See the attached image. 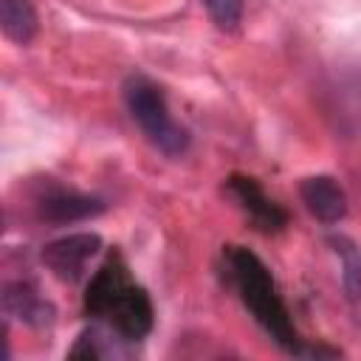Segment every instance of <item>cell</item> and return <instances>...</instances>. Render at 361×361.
Here are the masks:
<instances>
[{"label":"cell","mask_w":361,"mask_h":361,"mask_svg":"<svg viewBox=\"0 0 361 361\" xmlns=\"http://www.w3.org/2000/svg\"><path fill=\"white\" fill-rule=\"evenodd\" d=\"M302 203L307 206V212L319 220V223H338L347 214V195L338 186L336 178L330 175H310L302 180L299 186Z\"/></svg>","instance_id":"8992f818"},{"label":"cell","mask_w":361,"mask_h":361,"mask_svg":"<svg viewBox=\"0 0 361 361\" xmlns=\"http://www.w3.org/2000/svg\"><path fill=\"white\" fill-rule=\"evenodd\" d=\"M3 310L6 316L20 319L28 327H48L54 324L56 307L39 296V290L31 282H8L3 288Z\"/></svg>","instance_id":"52a82bcc"},{"label":"cell","mask_w":361,"mask_h":361,"mask_svg":"<svg viewBox=\"0 0 361 361\" xmlns=\"http://www.w3.org/2000/svg\"><path fill=\"white\" fill-rule=\"evenodd\" d=\"M226 186H228V195H231V197L243 206V212L254 220L257 228H262V231H279V228L288 223L285 209H282L276 200H271L254 178L231 175Z\"/></svg>","instance_id":"5b68a950"},{"label":"cell","mask_w":361,"mask_h":361,"mask_svg":"<svg viewBox=\"0 0 361 361\" xmlns=\"http://www.w3.org/2000/svg\"><path fill=\"white\" fill-rule=\"evenodd\" d=\"M226 262H228L231 279H234L245 307L254 313L259 327L282 350H288L293 355L296 347H299V338H296V330H293V322L288 316V307L279 299L276 285H274L271 271L265 268V262L257 254H251L248 248H243V245H228L226 248Z\"/></svg>","instance_id":"7a4b0ae2"},{"label":"cell","mask_w":361,"mask_h":361,"mask_svg":"<svg viewBox=\"0 0 361 361\" xmlns=\"http://www.w3.org/2000/svg\"><path fill=\"white\" fill-rule=\"evenodd\" d=\"M124 104L133 121L164 155H183L189 149V133L169 116L166 99L147 76H130L124 82Z\"/></svg>","instance_id":"3957f363"},{"label":"cell","mask_w":361,"mask_h":361,"mask_svg":"<svg viewBox=\"0 0 361 361\" xmlns=\"http://www.w3.org/2000/svg\"><path fill=\"white\" fill-rule=\"evenodd\" d=\"M113 336H118L116 330L113 333H104L102 327H87L79 341L71 347V358H107V355H121V350L116 347Z\"/></svg>","instance_id":"8fae6325"},{"label":"cell","mask_w":361,"mask_h":361,"mask_svg":"<svg viewBox=\"0 0 361 361\" xmlns=\"http://www.w3.org/2000/svg\"><path fill=\"white\" fill-rule=\"evenodd\" d=\"M330 245L336 248V254L341 257V279H344V290H347V302L355 313V319L361 322V248L347 240V237H333Z\"/></svg>","instance_id":"30bf717a"},{"label":"cell","mask_w":361,"mask_h":361,"mask_svg":"<svg viewBox=\"0 0 361 361\" xmlns=\"http://www.w3.org/2000/svg\"><path fill=\"white\" fill-rule=\"evenodd\" d=\"M0 25L11 42L28 45L39 28L34 3L31 0H0Z\"/></svg>","instance_id":"9c48e42d"},{"label":"cell","mask_w":361,"mask_h":361,"mask_svg":"<svg viewBox=\"0 0 361 361\" xmlns=\"http://www.w3.org/2000/svg\"><path fill=\"white\" fill-rule=\"evenodd\" d=\"M212 23L220 28V31H237L240 23H243V8H245V0H203Z\"/></svg>","instance_id":"7c38bea8"},{"label":"cell","mask_w":361,"mask_h":361,"mask_svg":"<svg viewBox=\"0 0 361 361\" xmlns=\"http://www.w3.org/2000/svg\"><path fill=\"white\" fill-rule=\"evenodd\" d=\"M37 212L42 220L48 223H76V220H87L104 212V203L99 197L90 195H79V192H48L37 200Z\"/></svg>","instance_id":"ba28073f"},{"label":"cell","mask_w":361,"mask_h":361,"mask_svg":"<svg viewBox=\"0 0 361 361\" xmlns=\"http://www.w3.org/2000/svg\"><path fill=\"white\" fill-rule=\"evenodd\" d=\"M102 248V237L90 234V231H79V234H68L59 237L54 243H48L42 248V265L62 282H79L85 276L87 262L99 254Z\"/></svg>","instance_id":"277c9868"},{"label":"cell","mask_w":361,"mask_h":361,"mask_svg":"<svg viewBox=\"0 0 361 361\" xmlns=\"http://www.w3.org/2000/svg\"><path fill=\"white\" fill-rule=\"evenodd\" d=\"M85 310L110 322V327L127 341H138L152 330V302L144 288H138L124 262L113 257L87 285Z\"/></svg>","instance_id":"6da1fadb"}]
</instances>
